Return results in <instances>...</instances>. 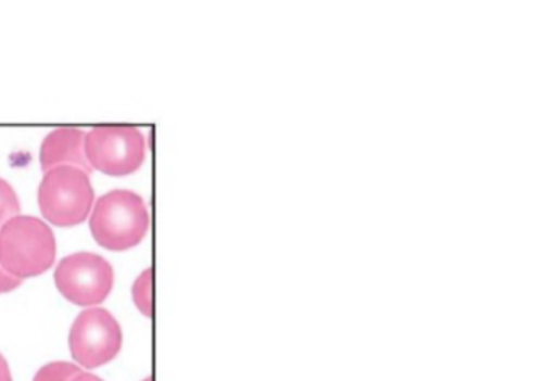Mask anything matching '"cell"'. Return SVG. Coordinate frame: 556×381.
<instances>
[{
	"label": "cell",
	"mask_w": 556,
	"mask_h": 381,
	"mask_svg": "<svg viewBox=\"0 0 556 381\" xmlns=\"http://www.w3.org/2000/svg\"><path fill=\"white\" fill-rule=\"evenodd\" d=\"M56 259L53 230L37 217L17 215L0 228V266L24 280L47 272Z\"/></svg>",
	"instance_id": "obj_1"
},
{
	"label": "cell",
	"mask_w": 556,
	"mask_h": 381,
	"mask_svg": "<svg viewBox=\"0 0 556 381\" xmlns=\"http://www.w3.org/2000/svg\"><path fill=\"white\" fill-rule=\"evenodd\" d=\"M151 217L144 199L131 191L109 192L97 201L90 230L100 246L125 251L138 246L148 234Z\"/></svg>",
	"instance_id": "obj_2"
},
{
	"label": "cell",
	"mask_w": 556,
	"mask_h": 381,
	"mask_svg": "<svg viewBox=\"0 0 556 381\" xmlns=\"http://www.w3.org/2000/svg\"><path fill=\"white\" fill-rule=\"evenodd\" d=\"M89 173L76 166H58L45 175L38 191L41 214L56 227L83 224L93 208Z\"/></svg>",
	"instance_id": "obj_3"
},
{
	"label": "cell",
	"mask_w": 556,
	"mask_h": 381,
	"mask_svg": "<svg viewBox=\"0 0 556 381\" xmlns=\"http://www.w3.org/2000/svg\"><path fill=\"white\" fill-rule=\"evenodd\" d=\"M86 156L105 175H131L144 163L146 139L138 127L97 126L86 134Z\"/></svg>",
	"instance_id": "obj_4"
},
{
	"label": "cell",
	"mask_w": 556,
	"mask_h": 381,
	"mask_svg": "<svg viewBox=\"0 0 556 381\" xmlns=\"http://www.w3.org/2000/svg\"><path fill=\"white\" fill-rule=\"evenodd\" d=\"M113 267L96 253H74L58 264L54 282L58 290L74 305L93 306L102 303L113 289Z\"/></svg>",
	"instance_id": "obj_5"
},
{
	"label": "cell",
	"mask_w": 556,
	"mask_h": 381,
	"mask_svg": "<svg viewBox=\"0 0 556 381\" xmlns=\"http://www.w3.org/2000/svg\"><path fill=\"white\" fill-rule=\"evenodd\" d=\"M122 326L106 309H86L71 328V354L83 367L99 368L109 364L122 351Z\"/></svg>",
	"instance_id": "obj_6"
},
{
	"label": "cell",
	"mask_w": 556,
	"mask_h": 381,
	"mask_svg": "<svg viewBox=\"0 0 556 381\" xmlns=\"http://www.w3.org/2000/svg\"><path fill=\"white\" fill-rule=\"evenodd\" d=\"M40 162L43 169L58 166H76L90 172L86 156V132L79 129H58L48 134L41 143Z\"/></svg>",
	"instance_id": "obj_7"
},
{
	"label": "cell",
	"mask_w": 556,
	"mask_h": 381,
	"mask_svg": "<svg viewBox=\"0 0 556 381\" xmlns=\"http://www.w3.org/2000/svg\"><path fill=\"white\" fill-rule=\"evenodd\" d=\"M152 272H154L152 269L144 270L132 285V299H135L136 306L148 318H151L154 313V292H152V283H154L152 277L154 276Z\"/></svg>",
	"instance_id": "obj_8"
},
{
	"label": "cell",
	"mask_w": 556,
	"mask_h": 381,
	"mask_svg": "<svg viewBox=\"0 0 556 381\" xmlns=\"http://www.w3.org/2000/svg\"><path fill=\"white\" fill-rule=\"evenodd\" d=\"M79 373H83V370L77 365L70 361H53L40 368L34 381H71Z\"/></svg>",
	"instance_id": "obj_9"
},
{
	"label": "cell",
	"mask_w": 556,
	"mask_h": 381,
	"mask_svg": "<svg viewBox=\"0 0 556 381\" xmlns=\"http://www.w3.org/2000/svg\"><path fill=\"white\" fill-rule=\"evenodd\" d=\"M18 211H21V202L14 188L5 179L0 178V228L5 221L17 217Z\"/></svg>",
	"instance_id": "obj_10"
},
{
	"label": "cell",
	"mask_w": 556,
	"mask_h": 381,
	"mask_svg": "<svg viewBox=\"0 0 556 381\" xmlns=\"http://www.w3.org/2000/svg\"><path fill=\"white\" fill-rule=\"evenodd\" d=\"M22 280L11 276L4 267L0 266V293L12 292L21 287Z\"/></svg>",
	"instance_id": "obj_11"
},
{
	"label": "cell",
	"mask_w": 556,
	"mask_h": 381,
	"mask_svg": "<svg viewBox=\"0 0 556 381\" xmlns=\"http://www.w3.org/2000/svg\"><path fill=\"white\" fill-rule=\"evenodd\" d=\"M0 381H12L11 368L4 355H0Z\"/></svg>",
	"instance_id": "obj_12"
},
{
	"label": "cell",
	"mask_w": 556,
	"mask_h": 381,
	"mask_svg": "<svg viewBox=\"0 0 556 381\" xmlns=\"http://www.w3.org/2000/svg\"><path fill=\"white\" fill-rule=\"evenodd\" d=\"M71 381H103L102 378L96 377L92 373H79L77 377H74Z\"/></svg>",
	"instance_id": "obj_13"
},
{
	"label": "cell",
	"mask_w": 556,
	"mask_h": 381,
	"mask_svg": "<svg viewBox=\"0 0 556 381\" xmlns=\"http://www.w3.org/2000/svg\"><path fill=\"white\" fill-rule=\"evenodd\" d=\"M144 381H152V378H151V377L146 378V380H144Z\"/></svg>",
	"instance_id": "obj_14"
}]
</instances>
